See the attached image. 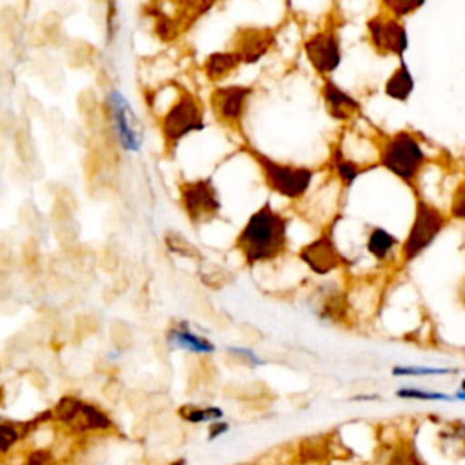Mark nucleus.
Returning <instances> with one entry per match:
<instances>
[{"label": "nucleus", "instance_id": "1", "mask_svg": "<svg viewBox=\"0 0 465 465\" xmlns=\"http://www.w3.org/2000/svg\"><path fill=\"white\" fill-rule=\"evenodd\" d=\"M287 243V222L271 205L260 207L251 214L238 234V249L245 262L258 263L276 258Z\"/></svg>", "mask_w": 465, "mask_h": 465}, {"label": "nucleus", "instance_id": "2", "mask_svg": "<svg viewBox=\"0 0 465 465\" xmlns=\"http://www.w3.org/2000/svg\"><path fill=\"white\" fill-rule=\"evenodd\" d=\"M423 160L425 154L418 140L409 133H398L387 138L380 153L381 165L405 182H412L418 176Z\"/></svg>", "mask_w": 465, "mask_h": 465}, {"label": "nucleus", "instance_id": "3", "mask_svg": "<svg viewBox=\"0 0 465 465\" xmlns=\"http://www.w3.org/2000/svg\"><path fill=\"white\" fill-rule=\"evenodd\" d=\"M53 416L58 423L76 434L93 430H109L113 427L111 418L94 407L93 403L82 401L74 396H64L53 409Z\"/></svg>", "mask_w": 465, "mask_h": 465}, {"label": "nucleus", "instance_id": "4", "mask_svg": "<svg viewBox=\"0 0 465 465\" xmlns=\"http://www.w3.org/2000/svg\"><path fill=\"white\" fill-rule=\"evenodd\" d=\"M445 222H447L445 216L436 207H432L427 202H418L412 227H411L407 240L403 243V249H401L403 260L411 262L418 254H421L434 242V238L441 232V229L445 227Z\"/></svg>", "mask_w": 465, "mask_h": 465}, {"label": "nucleus", "instance_id": "5", "mask_svg": "<svg viewBox=\"0 0 465 465\" xmlns=\"http://www.w3.org/2000/svg\"><path fill=\"white\" fill-rule=\"evenodd\" d=\"M263 176L272 191L285 198H300L307 193L312 182V171L307 167H294L278 163L265 154H256Z\"/></svg>", "mask_w": 465, "mask_h": 465}, {"label": "nucleus", "instance_id": "6", "mask_svg": "<svg viewBox=\"0 0 465 465\" xmlns=\"http://www.w3.org/2000/svg\"><path fill=\"white\" fill-rule=\"evenodd\" d=\"M107 104H109L113 131H114L118 143L125 151H131V153L140 151L142 142H143V131H142V124H140L136 113L133 111L131 104L127 102V98L118 89H113L107 96Z\"/></svg>", "mask_w": 465, "mask_h": 465}, {"label": "nucleus", "instance_id": "7", "mask_svg": "<svg viewBox=\"0 0 465 465\" xmlns=\"http://www.w3.org/2000/svg\"><path fill=\"white\" fill-rule=\"evenodd\" d=\"M203 129V114L194 96L183 93L162 120V133L167 142H178L189 133Z\"/></svg>", "mask_w": 465, "mask_h": 465}, {"label": "nucleus", "instance_id": "8", "mask_svg": "<svg viewBox=\"0 0 465 465\" xmlns=\"http://www.w3.org/2000/svg\"><path fill=\"white\" fill-rule=\"evenodd\" d=\"M182 205L193 223L209 222L220 209L218 193L209 180H198L182 187Z\"/></svg>", "mask_w": 465, "mask_h": 465}, {"label": "nucleus", "instance_id": "9", "mask_svg": "<svg viewBox=\"0 0 465 465\" xmlns=\"http://www.w3.org/2000/svg\"><path fill=\"white\" fill-rule=\"evenodd\" d=\"M371 42L380 53H391V54H403L409 40L405 27L396 20L389 16H374L367 24Z\"/></svg>", "mask_w": 465, "mask_h": 465}, {"label": "nucleus", "instance_id": "10", "mask_svg": "<svg viewBox=\"0 0 465 465\" xmlns=\"http://www.w3.org/2000/svg\"><path fill=\"white\" fill-rule=\"evenodd\" d=\"M305 53L320 73H332L341 60L340 44L334 33H320L305 42Z\"/></svg>", "mask_w": 465, "mask_h": 465}, {"label": "nucleus", "instance_id": "11", "mask_svg": "<svg viewBox=\"0 0 465 465\" xmlns=\"http://www.w3.org/2000/svg\"><path fill=\"white\" fill-rule=\"evenodd\" d=\"M251 89L243 85H229L213 93V109L216 116L225 124H234L243 114L245 100Z\"/></svg>", "mask_w": 465, "mask_h": 465}, {"label": "nucleus", "instance_id": "12", "mask_svg": "<svg viewBox=\"0 0 465 465\" xmlns=\"http://www.w3.org/2000/svg\"><path fill=\"white\" fill-rule=\"evenodd\" d=\"M302 260L318 274H327L341 263V254L336 251L331 236H320L302 249Z\"/></svg>", "mask_w": 465, "mask_h": 465}, {"label": "nucleus", "instance_id": "13", "mask_svg": "<svg viewBox=\"0 0 465 465\" xmlns=\"http://www.w3.org/2000/svg\"><path fill=\"white\" fill-rule=\"evenodd\" d=\"M322 93H323L325 104H327V107H329V111L334 118L347 120L358 111V102L349 93L340 89L334 82L325 80V84L322 87Z\"/></svg>", "mask_w": 465, "mask_h": 465}, {"label": "nucleus", "instance_id": "14", "mask_svg": "<svg viewBox=\"0 0 465 465\" xmlns=\"http://www.w3.org/2000/svg\"><path fill=\"white\" fill-rule=\"evenodd\" d=\"M271 42H272L271 33L262 29H247L240 36L238 49L234 53L240 54L242 62H256L262 54L267 53Z\"/></svg>", "mask_w": 465, "mask_h": 465}, {"label": "nucleus", "instance_id": "15", "mask_svg": "<svg viewBox=\"0 0 465 465\" xmlns=\"http://www.w3.org/2000/svg\"><path fill=\"white\" fill-rule=\"evenodd\" d=\"M414 87V80L411 71L407 69L405 64H401L387 80L385 84V94L394 98V100H407L409 94L412 93Z\"/></svg>", "mask_w": 465, "mask_h": 465}, {"label": "nucleus", "instance_id": "16", "mask_svg": "<svg viewBox=\"0 0 465 465\" xmlns=\"http://www.w3.org/2000/svg\"><path fill=\"white\" fill-rule=\"evenodd\" d=\"M242 62L238 53H214L205 62V73L211 78H222Z\"/></svg>", "mask_w": 465, "mask_h": 465}, {"label": "nucleus", "instance_id": "17", "mask_svg": "<svg viewBox=\"0 0 465 465\" xmlns=\"http://www.w3.org/2000/svg\"><path fill=\"white\" fill-rule=\"evenodd\" d=\"M398 243V240L387 232L385 229L381 227H376L371 234H369V240H367V249L369 252L378 258V260H383L389 256V252L394 249V245Z\"/></svg>", "mask_w": 465, "mask_h": 465}, {"label": "nucleus", "instance_id": "18", "mask_svg": "<svg viewBox=\"0 0 465 465\" xmlns=\"http://www.w3.org/2000/svg\"><path fill=\"white\" fill-rule=\"evenodd\" d=\"M36 421L31 423H9V421H2V452H9L11 445H15L20 438L25 436V430L31 429Z\"/></svg>", "mask_w": 465, "mask_h": 465}, {"label": "nucleus", "instance_id": "19", "mask_svg": "<svg viewBox=\"0 0 465 465\" xmlns=\"http://www.w3.org/2000/svg\"><path fill=\"white\" fill-rule=\"evenodd\" d=\"M332 167L336 169V173L343 180V183H352L356 180V176L360 174V167L354 162L343 158L341 151H338V149L332 153Z\"/></svg>", "mask_w": 465, "mask_h": 465}, {"label": "nucleus", "instance_id": "20", "mask_svg": "<svg viewBox=\"0 0 465 465\" xmlns=\"http://www.w3.org/2000/svg\"><path fill=\"white\" fill-rule=\"evenodd\" d=\"M398 398H407V400H423V401H452L456 400L454 396H449L445 392H436V391H423V389H398L396 392Z\"/></svg>", "mask_w": 465, "mask_h": 465}, {"label": "nucleus", "instance_id": "21", "mask_svg": "<svg viewBox=\"0 0 465 465\" xmlns=\"http://www.w3.org/2000/svg\"><path fill=\"white\" fill-rule=\"evenodd\" d=\"M458 369H447V367H394V376H443V374H454Z\"/></svg>", "mask_w": 465, "mask_h": 465}, {"label": "nucleus", "instance_id": "22", "mask_svg": "<svg viewBox=\"0 0 465 465\" xmlns=\"http://www.w3.org/2000/svg\"><path fill=\"white\" fill-rule=\"evenodd\" d=\"M381 2L394 16H407L418 11L425 4V0H381Z\"/></svg>", "mask_w": 465, "mask_h": 465}, {"label": "nucleus", "instance_id": "23", "mask_svg": "<svg viewBox=\"0 0 465 465\" xmlns=\"http://www.w3.org/2000/svg\"><path fill=\"white\" fill-rule=\"evenodd\" d=\"M180 414L191 421V423H200V421H209V420H218L222 416V411L220 409H214V407H205V409H182Z\"/></svg>", "mask_w": 465, "mask_h": 465}, {"label": "nucleus", "instance_id": "24", "mask_svg": "<svg viewBox=\"0 0 465 465\" xmlns=\"http://www.w3.org/2000/svg\"><path fill=\"white\" fill-rule=\"evenodd\" d=\"M450 214L458 220H465V182H461L454 191Z\"/></svg>", "mask_w": 465, "mask_h": 465}, {"label": "nucleus", "instance_id": "25", "mask_svg": "<svg viewBox=\"0 0 465 465\" xmlns=\"http://www.w3.org/2000/svg\"><path fill=\"white\" fill-rule=\"evenodd\" d=\"M389 465H421L416 460V454L409 447H400L394 450Z\"/></svg>", "mask_w": 465, "mask_h": 465}, {"label": "nucleus", "instance_id": "26", "mask_svg": "<svg viewBox=\"0 0 465 465\" xmlns=\"http://www.w3.org/2000/svg\"><path fill=\"white\" fill-rule=\"evenodd\" d=\"M24 465H51V452L49 450H33L27 460L24 461Z\"/></svg>", "mask_w": 465, "mask_h": 465}, {"label": "nucleus", "instance_id": "27", "mask_svg": "<svg viewBox=\"0 0 465 465\" xmlns=\"http://www.w3.org/2000/svg\"><path fill=\"white\" fill-rule=\"evenodd\" d=\"M223 430H227V425H225V423H220V425L214 423V425L211 427V432H209V434H211V438H216V434H222Z\"/></svg>", "mask_w": 465, "mask_h": 465}, {"label": "nucleus", "instance_id": "28", "mask_svg": "<svg viewBox=\"0 0 465 465\" xmlns=\"http://www.w3.org/2000/svg\"><path fill=\"white\" fill-rule=\"evenodd\" d=\"M454 398H456V400H460V401H465V378L461 380V383H460V389L456 391Z\"/></svg>", "mask_w": 465, "mask_h": 465}, {"label": "nucleus", "instance_id": "29", "mask_svg": "<svg viewBox=\"0 0 465 465\" xmlns=\"http://www.w3.org/2000/svg\"><path fill=\"white\" fill-rule=\"evenodd\" d=\"M460 302L465 305V282H463V285L460 289Z\"/></svg>", "mask_w": 465, "mask_h": 465}, {"label": "nucleus", "instance_id": "30", "mask_svg": "<svg viewBox=\"0 0 465 465\" xmlns=\"http://www.w3.org/2000/svg\"><path fill=\"white\" fill-rule=\"evenodd\" d=\"M183 463V460H180V461H176V463H171V465H182Z\"/></svg>", "mask_w": 465, "mask_h": 465}, {"label": "nucleus", "instance_id": "31", "mask_svg": "<svg viewBox=\"0 0 465 465\" xmlns=\"http://www.w3.org/2000/svg\"><path fill=\"white\" fill-rule=\"evenodd\" d=\"M463 454H465V438H463Z\"/></svg>", "mask_w": 465, "mask_h": 465}]
</instances>
